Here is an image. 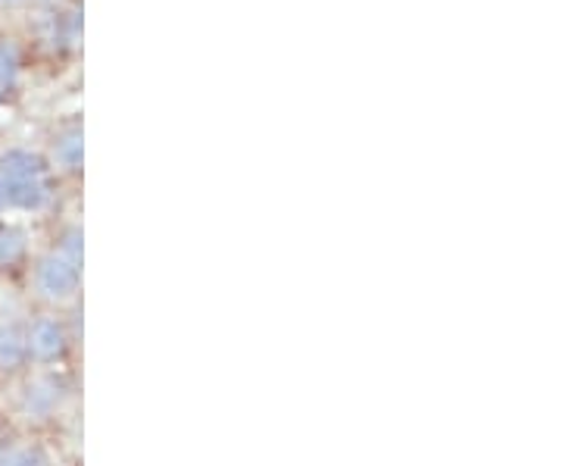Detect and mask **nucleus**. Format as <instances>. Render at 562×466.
Returning a JSON list of instances; mask_svg holds the SVG:
<instances>
[{"instance_id":"obj_1","label":"nucleus","mask_w":562,"mask_h":466,"mask_svg":"<svg viewBox=\"0 0 562 466\" xmlns=\"http://www.w3.org/2000/svg\"><path fill=\"white\" fill-rule=\"evenodd\" d=\"M50 169L32 151H10L0 157V213H35L50 203Z\"/></svg>"},{"instance_id":"obj_2","label":"nucleus","mask_w":562,"mask_h":466,"mask_svg":"<svg viewBox=\"0 0 562 466\" xmlns=\"http://www.w3.org/2000/svg\"><path fill=\"white\" fill-rule=\"evenodd\" d=\"M81 279V235L69 232L57 251H50L38 264L35 285L47 301H66L76 295Z\"/></svg>"},{"instance_id":"obj_3","label":"nucleus","mask_w":562,"mask_h":466,"mask_svg":"<svg viewBox=\"0 0 562 466\" xmlns=\"http://www.w3.org/2000/svg\"><path fill=\"white\" fill-rule=\"evenodd\" d=\"M25 347L38 360H54V357H60L63 347H66V332H63V325L57 320L41 317L38 323H32V329L25 332Z\"/></svg>"},{"instance_id":"obj_4","label":"nucleus","mask_w":562,"mask_h":466,"mask_svg":"<svg viewBox=\"0 0 562 466\" xmlns=\"http://www.w3.org/2000/svg\"><path fill=\"white\" fill-rule=\"evenodd\" d=\"M20 47L13 38H0V101L16 88V79H20Z\"/></svg>"},{"instance_id":"obj_5","label":"nucleus","mask_w":562,"mask_h":466,"mask_svg":"<svg viewBox=\"0 0 562 466\" xmlns=\"http://www.w3.org/2000/svg\"><path fill=\"white\" fill-rule=\"evenodd\" d=\"M29 357L25 335L16 325H0V369H16Z\"/></svg>"},{"instance_id":"obj_6","label":"nucleus","mask_w":562,"mask_h":466,"mask_svg":"<svg viewBox=\"0 0 562 466\" xmlns=\"http://www.w3.org/2000/svg\"><path fill=\"white\" fill-rule=\"evenodd\" d=\"M57 401H60V388L54 386V382H47V379H41V382H35V386H29V391H25V410H29V413H35V417H41V413H50V410L57 407Z\"/></svg>"},{"instance_id":"obj_7","label":"nucleus","mask_w":562,"mask_h":466,"mask_svg":"<svg viewBox=\"0 0 562 466\" xmlns=\"http://www.w3.org/2000/svg\"><path fill=\"white\" fill-rule=\"evenodd\" d=\"M25 254V232L20 225L0 223V266H10Z\"/></svg>"},{"instance_id":"obj_8","label":"nucleus","mask_w":562,"mask_h":466,"mask_svg":"<svg viewBox=\"0 0 562 466\" xmlns=\"http://www.w3.org/2000/svg\"><path fill=\"white\" fill-rule=\"evenodd\" d=\"M57 160H60L66 169H79V163H81L79 132H69V135H63L60 142H57Z\"/></svg>"},{"instance_id":"obj_9","label":"nucleus","mask_w":562,"mask_h":466,"mask_svg":"<svg viewBox=\"0 0 562 466\" xmlns=\"http://www.w3.org/2000/svg\"><path fill=\"white\" fill-rule=\"evenodd\" d=\"M0 466H44V457L32 447H3Z\"/></svg>"},{"instance_id":"obj_10","label":"nucleus","mask_w":562,"mask_h":466,"mask_svg":"<svg viewBox=\"0 0 562 466\" xmlns=\"http://www.w3.org/2000/svg\"><path fill=\"white\" fill-rule=\"evenodd\" d=\"M3 3H16V0H3Z\"/></svg>"}]
</instances>
